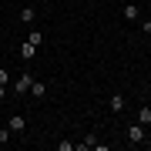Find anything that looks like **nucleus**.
<instances>
[{
	"label": "nucleus",
	"instance_id": "8",
	"mask_svg": "<svg viewBox=\"0 0 151 151\" xmlns=\"http://www.w3.org/2000/svg\"><path fill=\"white\" fill-rule=\"evenodd\" d=\"M30 94H34V97H44V94H47V84L34 77V84H30Z\"/></svg>",
	"mask_w": 151,
	"mask_h": 151
},
{
	"label": "nucleus",
	"instance_id": "7",
	"mask_svg": "<svg viewBox=\"0 0 151 151\" xmlns=\"http://www.w3.org/2000/svg\"><path fill=\"white\" fill-rule=\"evenodd\" d=\"M34 54H37V47H34L30 40H24V44H20V57H24V60H30Z\"/></svg>",
	"mask_w": 151,
	"mask_h": 151
},
{
	"label": "nucleus",
	"instance_id": "13",
	"mask_svg": "<svg viewBox=\"0 0 151 151\" xmlns=\"http://www.w3.org/2000/svg\"><path fill=\"white\" fill-rule=\"evenodd\" d=\"M77 148V141H60V145H57V151H74Z\"/></svg>",
	"mask_w": 151,
	"mask_h": 151
},
{
	"label": "nucleus",
	"instance_id": "10",
	"mask_svg": "<svg viewBox=\"0 0 151 151\" xmlns=\"http://www.w3.org/2000/svg\"><path fill=\"white\" fill-rule=\"evenodd\" d=\"M20 20L24 24H34V20H37V10H34V7H24V10H20Z\"/></svg>",
	"mask_w": 151,
	"mask_h": 151
},
{
	"label": "nucleus",
	"instance_id": "14",
	"mask_svg": "<svg viewBox=\"0 0 151 151\" xmlns=\"http://www.w3.org/2000/svg\"><path fill=\"white\" fill-rule=\"evenodd\" d=\"M10 141V128H0V145H7Z\"/></svg>",
	"mask_w": 151,
	"mask_h": 151
},
{
	"label": "nucleus",
	"instance_id": "15",
	"mask_svg": "<svg viewBox=\"0 0 151 151\" xmlns=\"http://www.w3.org/2000/svg\"><path fill=\"white\" fill-rule=\"evenodd\" d=\"M141 30H145V34H151V20H141Z\"/></svg>",
	"mask_w": 151,
	"mask_h": 151
},
{
	"label": "nucleus",
	"instance_id": "6",
	"mask_svg": "<svg viewBox=\"0 0 151 151\" xmlns=\"http://www.w3.org/2000/svg\"><path fill=\"white\" fill-rule=\"evenodd\" d=\"M121 14H124V20H131V24H134L138 17H141V7H134V4H131V7H124Z\"/></svg>",
	"mask_w": 151,
	"mask_h": 151
},
{
	"label": "nucleus",
	"instance_id": "12",
	"mask_svg": "<svg viewBox=\"0 0 151 151\" xmlns=\"http://www.w3.org/2000/svg\"><path fill=\"white\" fill-rule=\"evenodd\" d=\"M0 84L10 87V70H7V67H0Z\"/></svg>",
	"mask_w": 151,
	"mask_h": 151
},
{
	"label": "nucleus",
	"instance_id": "3",
	"mask_svg": "<svg viewBox=\"0 0 151 151\" xmlns=\"http://www.w3.org/2000/svg\"><path fill=\"white\" fill-rule=\"evenodd\" d=\"M7 128H10V134H24V131H27V118H24V114H14V118L7 121Z\"/></svg>",
	"mask_w": 151,
	"mask_h": 151
},
{
	"label": "nucleus",
	"instance_id": "1",
	"mask_svg": "<svg viewBox=\"0 0 151 151\" xmlns=\"http://www.w3.org/2000/svg\"><path fill=\"white\" fill-rule=\"evenodd\" d=\"M30 84H34V74H30V70H24V74H20V77H17V81L10 84V91H14L17 97H24V94L30 91Z\"/></svg>",
	"mask_w": 151,
	"mask_h": 151
},
{
	"label": "nucleus",
	"instance_id": "2",
	"mask_svg": "<svg viewBox=\"0 0 151 151\" xmlns=\"http://www.w3.org/2000/svg\"><path fill=\"white\" fill-rule=\"evenodd\" d=\"M128 141H131V145H148L145 124H131V128H128Z\"/></svg>",
	"mask_w": 151,
	"mask_h": 151
},
{
	"label": "nucleus",
	"instance_id": "5",
	"mask_svg": "<svg viewBox=\"0 0 151 151\" xmlns=\"http://www.w3.org/2000/svg\"><path fill=\"white\" fill-rule=\"evenodd\" d=\"M87 148H97V134H87L84 141H77V148H74V151H87Z\"/></svg>",
	"mask_w": 151,
	"mask_h": 151
},
{
	"label": "nucleus",
	"instance_id": "4",
	"mask_svg": "<svg viewBox=\"0 0 151 151\" xmlns=\"http://www.w3.org/2000/svg\"><path fill=\"white\" fill-rule=\"evenodd\" d=\"M108 108H111L114 114H121V111H124V94H111V101H108Z\"/></svg>",
	"mask_w": 151,
	"mask_h": 151
},
{
	"label": "nucleus",
	"instance_id": "16",
	"mask_svg": "<svg viewBox=\"0 0 151 151\" xmlns=\"http://www.w3.org/2000/svg\"><path fill=\"white\" fill-rule=\"evenodd\" d=\"M7 94H10V91H7V87H4V84H0V101H4V97H7Z\"/></svg>",
	"mask_w": 151,
	"mask_h": 151
},
{
	"label": "nucleus",
	"instance_id": "9",
	"mask_svg": "<svg viewBox=\"0 0 151 151\" xmlns=\"http://www.w3.org/2000/svg\"><path fill=\"white\" fill-rule=\"evenodd\" d=\"M138 124H145V128L151 124V104H145V108L138 111Z\"/></svg>",
	"mask_w": 151,
	"mask_h": 151
},
{
	"label": "nucleus",
	"instance_id": "11",
	"mask_svg": "<svg viewBox=\"0 0 151 151\" xmlns=\"http://www.w3.org/2000/svg\"><path fill=\"white\" fill-rule=\"evenodd\" d=\"M27 40L34 44V47H40V44H44V34L40 30H27Z\"/></svg>",
	"mask_w": 151,
	"mask_h": 151
},
{
	"label": "nucleus",
	"instance_id": "17",
	"mask_svg": "<svg viewBox=\"0 0 151 151\" xmlns=\"http://www.w3.org/2000/svg\"><path fill=\"white\" fill-rule=\"evenodd\" d=\"M84 4H94V0H84Z\"/></svg>",
	"mask_w": 151,
	"mask_h": 151
}]
</instances>
